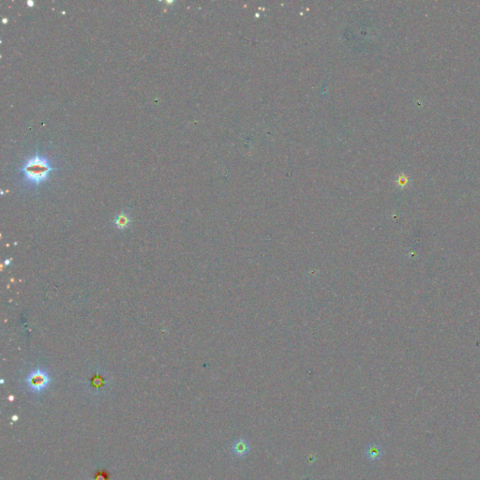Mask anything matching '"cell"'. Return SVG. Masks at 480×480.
Masks as SVG:
<instances>
[{"label": "cell", "instance_id": "cell-1", "mask_svg": "<svg viewBox=\"0 0 480 480\" xmlns=\"http://www.w3.org/2000/svg\"><path fill=\"white\" fill-rule=\"evenodd\" d=\"M56 170L57 168L52 165L49 159L41 156L38 150L34 156L28 158L19 169L25 183L36 188L46 182L49 179L51 173Z\"/></svg>", "mask_w": 480, "mask_h": 480}, {"label": "cell", "instance_id": "cell-2", "mask_svg": "<svg viewBox=\"0 0 480 480\" xmlns=\"http://www.w3.org/2000/svg\"><path fill=\"white\" fill-rule=\"evenodd\" d=\"M27 382L32 388L40 390L43 387H45L46 384L49 382V376L46 372L37 370L30 374L27 379Z\"/></svg>", "mask_w": 480, "mask_h": 480}, {"label": "cell", "instance_id": "cell-3", "mask_svg": "<svg viewBox=\"0 0 480 480\" xmlns=\"http://www.w3.org/2000/svg\"><path fill=\"white\" fill-rule=\"evenodd\" d=\"M231 451L235 457L238 459H243L248 455L251 451V445L248 440L244 438H238L233 442L231 446Z\"/></svg>", "mask_w": 480, "mask_h": 480}, {"label": "cell", "instance_id": "cell-4", "mask_svg": "<svg viewBox=\"0 0 480 480\" xmlns=\"http://www.w3.org/2000/svg\"><path fill=\"white\" fill-rule=\"evenodd\" d=\"M384 454L382 446L377 443L368 444L364 450V455L370 462H377L382 458Z\"/></svg>", "mask_w": 480, "mask_h": 480}, {"label": "cell", "instance_id": "cell-5", "mask_svg": "<svg viewBox=\"0 0 480 480\" xmlns=\"http://www.w3.org/2000/svg\"><path fill=\"white\" fill-rule=\"evenodd\" d=\"M130 223H131V219L130 215L126 212H120L114 218V224L118 230H125L129 228Z\"/></svg>", "mask_w": 480, "mask_h": 480}, {"label": "cell", "instance_id": "cell-6", "mask_svg": "<svg viewBox=\"0 0 480 480\" xmlns=\"http://www.w3.org/2000/svg\"><path fill=\"white\" fill-rule=\"evenodd\" d=\"M10 263H11V259H6L5 262H4V265H5V266H7V267H8V266L10 265Z\"/></svg>", "mask_w": 480, "mask_h": 480}, {"label": "cell", "instance_id": "cell-7", "mask_svg": "<svg viewBox=\"0 0 480 480\" xmlns=\"http://www.w3.org/2000/svg\"><path fill=\"white\" fill-rule=\"evenodd\" d=\"M27 6H28V7H30V8H32L33 6H34V2H33V1H30V0H28V1H27Z\"/></svg>", "mask_w": 480, "mask_h": 480}]
</instances>
